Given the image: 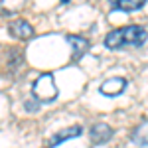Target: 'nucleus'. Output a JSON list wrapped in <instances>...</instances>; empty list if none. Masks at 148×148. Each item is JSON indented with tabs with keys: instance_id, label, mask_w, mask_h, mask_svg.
I'll return each mask as SVG.
<instances>
[{
	"instance_id": "5",
	"label": "nucleus",
	"mask_w": 148,
	"mask_h": 148,
	"mask_svg": "<svg viewBox=\"0 0 148 148\" xmlns=\"http://www.w3.org/2000/svg\"><path fill=\"white\" fill-rule=\"evenodd\" d=\"M8 28H10V34L14 36V38H18V40H28V38L34 36L32 24L26 22V20H16V22H12Z\"/></svg>"
},
{
	"instance_id": "1",
	"label": "nucleus",
	"mask_w": 148,
	"mask_h": 148,
	"mask_svg": "<svg viewBox=\"0 0 148 148\" xmlns=\"http://www.w3.org/2000/svg\"><path fill=\"white\" fill-rule=\"evenodd\" d=\"M146 38H148V34L144 28H140V26H126V28H121V30L109 32L107 38H105V46L109 49H116V47H125V46L140 47L146 42Z\"/></svg>"
},
{
	"instance_id": "9",
	"label": "nucleus",
	"mask_w": 148,
	"mask_h": 148,
	"mask_svg": "<svg viewBox=\"0 0 148 148\" xmlns=\"http://www.w3.org/2000/svg\"><path fill=\"white\" fill-rule=\"evenodd\" d=\"M111 4L123 12H134L138 8H142L146 4V0H111Z\"/></svg>"
},
{
	"instance_id": "7",
	"label": "nucleus",
	"mask_w": 148,
	"mask_h": 148,
	"mask_svg": "<svg viewBox=\"0 0 148 148\" xmlns=\"http://www.w3.org/2000/svg\"><path fill=\"white\" fill-rule=\"evenodd\" d=\"M67 42L73 49V59L75 61H79L83 57V53H87V49H89V42L81 36H67Z\"/></svg>"
},
{
	"instance_id": "6",
	"label": "nucleus",
	"mask_w": 148,
	"mask_h": 148,
	"mask_svg": "<svg viewBox=\"0 0 148 148\" xmlns=\"http://www.w3.org/2000/svg\"><path fill=\"white\" fill-rule=\"evenodd\" d=\"M81 132H83V128L81 126H69V128H63V130H59V132H56L53 134V138L49 140V148L57 146V144H61V142H65V140H69V138H75L79 136Z\"/></svg>"
},
{
	"instance_id": "4",
	"label": "nucleus",
	"mask_w": 148,
	"mask_h": 148,
	"mask_svg": "<svg viewBox=\"0 0 148 148\" xmlns=\"http://www.w3.org/2000/svg\"><path fill=\"white\" fill-rule=\"evenodd\" d=\"M126 87V79L123 77H113V79H107L101 85V93L105 97H119L121 93L125 91Z\"/></svg>"
},
{
	"instance_id": "3",
	"label": "nucleus",
	"mask_w": 148,
	"mask_h": 148,
	"mask_svg": "<svg viewBox=\"0 0 148 148\" xmlns=\"http://www.w3.org/2000/svg\"><path fill=\"white\" fill-rule=\"evenodd\" d=\"M89 136H91L93 144H103V142L111 140V136H113V128L107 125V123H95V125L91 126Z\"/></svg>"
},
{
	"instance_id": "2",
	"label": "nucleus",
	"mask_w": 148,
	"mask_h": 148,
	"mask_svg": "<svg viewBox=\"0 0 148 148\" xmlns=\"http://www.w3.org/2000/svg\"><path fill=\"white\" fill-rule=\"evenodd\" d=\"M32 93H34V97L40 103L53 101V99L57 97V93H59L57 91L56 81H53V75H49V73L40 75V77L34 81V85H32Z\"/></svg>"
},
{
	"instance_id": "11",
	"label": "nucleus",
	"mask_w": 148,
	"mask_h": 148,
	"mask_svg": "<svg viewBox=\"0 0 148 148\" xmlns=\"http://www.w3.org/2000/svg\"><path fill=\"white\" fill-rule=\"evenodd\" d=\"M63 2H69V0H63Z\"/></svg>"
},
{
	"instance_id": "8",
	"label": "nucleus",
	"mask_w": 148,
	"mask_h": 148,
	"mask_svg": "<svg viewBox=\"0 0 148 148\" xmlns=\"http://www.w3.org/2000/svg\"><path fill=\"white\" fill-rule=\"evenodd\" d=\"M132 142L138 146H148V121H142L132 130Z\"/></svg>"
},
{
	"instance_id": "10",
	"label": "nucleus",
	"mask_w": 148,
	"mask_h": 148,
	"mask_svg": "<svg viewBox=\"0 0 148 148\" xmlns=\"http://www.w3.org/2000/svg\"><path fill=\"white\" fill-rule=\"evenodd\" d=\"M26 4V0H2V16H12L20 12Z\"/></svg>"
}]
</instances>
